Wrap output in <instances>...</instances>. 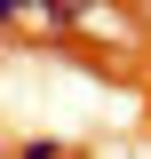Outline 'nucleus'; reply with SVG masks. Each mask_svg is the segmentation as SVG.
Wrapping results in <instances>:
<instances>
[{
	"label": "nucleus",
	"instance_id": "nucleus-1",
	"mask_svg": "<svg viewBox=\"0 0 151 159\" xmlns=\"http://www.w3.org/2000/svg\"><path fill=\"white\" fill-rule=\"evenodd\" d=\"M16 159H80L72 143H16Z\"/></svg>",
	"mask_w": 151,
	"mask_h": 159
}]
</instances>
